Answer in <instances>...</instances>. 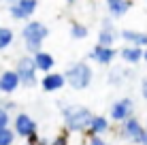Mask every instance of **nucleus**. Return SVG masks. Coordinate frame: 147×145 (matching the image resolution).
Masks as SVG:
<instances>
[{"label": "nucleus", "instance_id": "f257e3e1", "mask_svg": "<svg viewBox=\"0 0 147 145\" xmlns=\"http://www.w3.org/2000/svg\"><path fill=\"white\" fill-rule=\"evenodd\" d=\"M94 113L90 111L83 105H68V107H62V117L64 124L70 132H85L90 126V119H92Z\"/></svg>", "mask_w": 147, "mask_h": 145}, {"label": "nucleus", "instance_id": "f03ea898", "mask_svg": "<svg viewBox=\"0 0 147 145\" xmlns=\"http://www.w3.org/2000/svg\"><path fill=\"white\" fill-rule=\"evenodd\" d=\"M64 75V81L68 83L73 90H85L92 86V79H94V71L88 62H75L66 66V71L62 73Z\"/></svg>", "mask_w": 147, "mask_h": 145}, {"label": "nucleus", "instance_id": "7ed1b4c3", "mask_svg": "<svg viewBox=\"0 0 147 145\" xmlns=\"http://www.w3.org/2000/svg\"><path fill=\"white\" fill-rule=\"evenodd\" d=\"M15 73L19 77V86H26V88H34L38 83V77H36V66H34V60L32 56H22L15 62Z\"/></svg>", "mask_w": 147, "mask_h": 145}, {"label": "nucleus", "instance_id": "20e7f679", "mask_svg": "<svg viewBox=\"0 0 147 145\" xmlns=\"http://www.w3.org/2000/svg\"><path fill=\"white\" fill-rule=\"evenodd\" d=\"M119 124H121V130H119L121 139H126V141H132L134 145H143V141H145V132H147V130L141 126V122H139L134 115L126 117L124 122H119Z\"/></svg>", "mask_w": 147, "mask_h": 145}, {"label": "nucleus", "instance_id": "39448f33", "mask_svg": "<svg viewBox=\"0 0 147 145\" xmlns=\"http://www.w3.org/2000/svg\"><path fill=\"white\" fill-rule=\"evenodd\" d=\"M36 7H38V0H15V2L9 4V13H11L13 19L24 22V19H30L34 15Z\"/></svg>", "mask_w": 147, "mask_h": 145}, {"label": "nucleus", "instance_id": "423d86ee", "mask_svg": "<svg viewBox=\"0 0 147 145\" xmlns=\"http://www.w3.org/2000/svg\"><path fill=\"white\" fill-rule=\"evenodd\" d=\"M130 115H134V100L132 98H117L109 109V119H113V122H124Z\"/></svg>", "mask_w": 147, "mask_h": 145}, {"label": "nucleus", "instance_id": "0eeeda50", "mask_svg": "<svg viewBox=\"0 0 147 145\" xmlns=\"http://www.w3.org/2000/svg\"><path fill=\"white\" fill-rule=\"evenodd\" d=\"M47 36H49V28L45 26L43 22H28L26 26L22 28V38H24V41L43 43Z\"/></svg>", "mask_w": 147, "mask_h": 145}, {"label": "nucleus", "instance_id": "6e6552de", "mask_svg": "<svg viewBox=\"0 0 147 145\" xmlns=\"http://www.w3.org/2000/svg\"><path fill=\"white\" fill-rule=\"evenodd\" d=\"M13 132H15V137L26 139L28 134L36 132V122H34L28 113H17V115L13 117Z\"/></svg>", "mask_w": 147, "mask_h": 145}, {"label": "nucleus", "instance_id": "1a4fd4ad", "mask_svg": "<svg viewBox=\"0 0 147 145\" xmlns=\"http://www.w3.org/2000/svg\"><path fill=\"white\" fill-rule=\"evenodd\" d=\"M115 56H117V51L113 47H105V45H94V49L90 51V58L94 62H98L100 66H109L115 60Z\"/></svg>", "mask_w": 147, "mask_h": 145}, {"label": "nucleus", "instance_id": "9d476101", "mask_svg": "<svg viewBox=\"0 0 147 145\" xmlns=\"http://www.w3.org/2000/svg\"><path fill=\"white\" fill-rule=\"evenodd\" d=\"M66 86V81H64V75L62 73H45V77L40 79V88L45 90V92H58V90H62Z\"/></svg>", "mask_w": 147, "mask_h": 145}, {"label": "nucleus", "instance_id": "9b49d317", "mask_svg": "<svg viewBox=\"0 0 147 145\" xmlns=\"http://www.w3.org/2000/svg\"><path fill=\"white\" fill-rule=\"evenodd\" d=\"M115 38H117V30L113 28V22L107 17L102 19V28L98 32V45H105V47H113Z\"/></svg>", "mask_w": 147, "mask_h": 145}, {"label": "nucleus", "instance_id": "f8f14e48", "mask_svg": "<svg viewBox=\"0 0 147 145\" xmlns=\"http://www.w3.org/2000/svg\"><path fill=\"white\" fill-rule=\"evenodd\" d=\"M19 88V77L15 71H2L0 73V92L2 94H13Z\"/></svg>", "mask_w": 147, "mask_h": 145}, {"label": "nucleus", "instance_id": "ddd939ff", "mask_svg": "<svg viewBox=\"0 0 147 145\" xmlns=\"http://www.w3.org/2000/svg\"><path fill=\"white\" fill-rule=\"evenodd\" d=\"M117 36H121L128 45H136V47H147V32H139V30H121V32L117 34Z\"/></svg>", "mask_w": 147, "mask_h": 145}, {"label": "nucleus", "instance_id": "4468645a", "mask_svg": "<svg viewBox=\"0 0 147 145\" xmlns=\"http://www.w3.org/2000/svg\"><path fill=\"white\" fill-rule=\"evenodd\" d=\"M109 126H111V119L105 117V115H92V119H90V126H88V132L90 137L92 134H105L109 132Z\"/></svg>", "mask_w": 147, "mask_h": 145}, {"label": "nucleus", "instance_id": "2eb2a0df", "mask_svg": "<svg viewBox=\"0 0 147 145\" xmlns=\"http://www.w3.org/2000/svg\"><path fill=\"white\" fill-rule=\"evenodd\" d=\"M32 60H34V66H36V71H40V73H49L53 68V64H55V60H53V56L51 53H47V51H36L32 56Z\"/></svg>", "mask_w": 147, "mask_h": 145}, {"label": "nucleus", "instance_id": "dca6fc26", "mask_svg": "<svg viewBox=\"0 0 147 145\" xmlns=\"http://www.w3.org/2000/svg\"><path fill=\"white\" fill-rule=\"evenodd\" d=\"M119 56H121V60H124L126 64H139L141 60H143V47H136V45H126V47H121Z\"/></svg>", "mask_w": 147, "mask_h": 145}, {"label": "nucleus", "instance_id": "f3484780", "mask_svg": "<svg viewBox=\"0 0 147 145\" xmlns=\"http://www.w3.org/2000/svg\"><path fill=\"white\" fill-rule=\"evenodd\" d=\"M107 11L111 17H124L130 11V0H107Z\"/></svg>", "mask_w": 147, "mask_h": 145}, {"label": "nucleus", "instance_id": "a211bd4d", "mask_svg": "<svg viewBox=\"0 0 147 145\" xmlns=\"http://www.w3.org/2000/svg\"><path fill=\"white\" fill-rule=\"evenodd\" d=\"M13 38H15V34H13L11 28L0 26V51H4V49H7L9 45L13 43Z\"/></svg>", "mask_w": 147, "mask_h": 145}, {"label": "nucleus", "instance_id": "6ab92c4d", "mask_svg": "<svg viewBox=\"0 0 147 145\" xmlns=\"http://www.w3.org/2000/svg\"><path fill=\"white\" fill-rule=\"evenodd\" d=\"M90 30L83 26V24H73L70 26V36L75 38V41H81V38H88Z\"/></svg>", "mask_w": 147, "mask_h": 145}, {"label": "nucleus", "instance_id": "aec40b11", "mask_svg": "<svg viewBox=\"0 0 147 145\" xmlns=\"http://www.w3.org/2000/svg\"><path fill=\"white\" fill-rule=\"evenodd\" d=\"M15 143V132L13 128H0V145H13Z\"/></svg>", "mask_w": 147, "mask_h": 145}, {"label": "nucleus", "instance_id": "412c9836", "mask_svg": "<svg viewBox=\"0 0 147 145\" xmlns=\"http://www.w3.org/2000/svg\"><path fill=\"white\" fill-rule=\"evenodd\" d=\"M124 71H119V68H113V71L109 73V86H121V81H124Z\"/></svg>", "mask_w": 147, "mask_h": 145}, {"label": "nucleus", "instance_id": "4be33fe9", "mask_svg": "<svg viewBox=\"0 0 147 145\" xmlns=\"http://www.w3.org/2000/svg\"><path fill=\"white\" fill-rule=\"evenodd\" d=\"M9 124H11V115H9V111H7V109H2V107H0V128H7Z\"/></svg>", "mask_w": 147, "mask_h": 145}, {"label": "nucleus", "instance_id": "5701e85b", "mask_svg": "<svg viewBox=\"0 0 147 145\" xmlns=\"http://www.w3.org/2000/svg\"><path fill=\"white\" fill-rule=\"evenodd\" d=\"M24 43H26L24 47H26L28 56H34L36 51H40V45H43V43H30V41H24Z\"/></svg>", "mask_w": 147, "mask_h": 145}, {"label": "nucleus", "instance_id": "b1692460", "mask_svg": "<svg viewBox=\"0 0 147 145\" xmlns=\"http://www.w3.org/2000/svg\"><path fill=\"white\" fill-rule=\"evenodd\" d=\"M88 145H109V143L102 139V134H92L90 141H88Z\"/></svg>", "mask_w": 147, "mask_h": 145}, {"label": "nucleus", "instance_id": "393cba45", "mask_svg": "<svg viewBox=\"0 0 147 145\" xmlns=\"http://www.w3.org/2000/svg\"><path fill=\"white\" fill-rule=\"evenodd\" d=\"M0 107L7 109V111H11V109H15V103L13 100H2V98H0Z\"/></svg>", "mask_w": 147, "mask_h": 145}, {"label": "nucleus", "instance_id": "a878e982", "mask_svg": "<svg viewBox=\"0 0 147 145\" xmlns=\"http://www.w3.org/2000/svg\"><path fill=\"white\" fill-rule=\"evenodd\" d=\"M49 145H68V141H66V137H55Z\"/></svg>", "mask_w": 147, "mask_h": 145}, {"label": "nucleus", "instance_id": "bb28decb", "mask_svg": "<svg viewBox=\"0 0 147 145\" xmlns=\"http://www.w3.org/2000/svg\"><path fill=\"white\" fill-rule=\"evenodd\" d=\"M141 94H143V98L147 100V77L143 79V81H141Z\"/></svg>", "mask_w": 147, "mask_h": 145}, {"label": "nucleus", "instance_id": "cd10ccee", "mask_svg": "<svg viewBox=\"0 0 147 145\" xmlns=\"http://www.w3.org/2000/svg\"><path fill=\"white\" fill-rule=\"evenodd\" d=\"M143 60H145V64H147V49H143Z\"/></svg>", "mask_w": 147, "mask_h": 145}, {"label": "nucleus", "instance_id": "c85d7f7f", "mask_svg": "<svg viewBox=\"0 0 147 145\" xmlns=\"http://www.w3.org/2000/svg\"><path fill=\"white\" fill-rule=\"evenodd\" d=\"M66 2L70 4V7H73V4H75V2H77V0H66Z\"/></svg>", "mask_w": 147, "mask_h": 145}, {"label": "nucleus", "instance_id": "c756f323", "mask_svg": "<svg viewBox=\"0 0 147 145\" xmlns=\"http://www.w3.org/2000/svg\"><path fill=\"white\" fill-rule=\"evenodd\" d=\"M143 145H147V132H145V141H143Z\"/></svg>", "mask_w": 147, "mask_h": 145}]
</instances>
